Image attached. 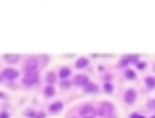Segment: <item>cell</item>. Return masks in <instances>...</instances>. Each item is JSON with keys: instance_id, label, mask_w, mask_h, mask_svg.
<instances>
[{"instance_id": "cell-8", "label": "cell", "mask_w": 155, "mask_h": 118, "mask_svg": "<svg viewBox=\"0 0 155 118\" xmlns=\"http://www.w3.org/2000/svg\"><path fill=\"white\" fill-rule=\"evenodd\" d=\"M55 85L53 83H45V87H43V96H45V99H53V96H55Z\"/></svg>"}, {"instance_id": "cell-2", "label": "cell", "mask_w": 155, "mask_h": 118, "mask_svg": "<svg viewBox=\"0 0 155 118\" xmlns=\"http://www.w3.org/2000/svg\"><path fill=\"white\" fill-rule=\"evenodd\" d=\"M69 114H83V116H98V106L92 104H81L79 108H73Z\"/></svg>"}, {"instance_id": "cell-20", "label": "cell", "mask_w": 155, "mask_h": 118, "mask_svg": "<svg viewBox=\"0 0 155 118\" xmlns=\"http://www.w3.org/2000/svg\"><path fill=\"white\" fill-rule=\"evenodd\" d=\"M8 116V110H0V118H6Z\"/></svg>"}, {"instance_id": "cell-19", "label": "cell", "mask_w": 155, "mask_h": 118, "mask_svg": "<svg viewBox=\"0 0 155 118\" xmlns=\"http://www.w3.org/2000/svg\"><path fill=\"white\" fill-rule=\"evenodd\" d=\"M147 110H153V112H155V99L147 100Z\"/></svg>"}, {"instance_id": "cell-13", "label": "cell", "mask_w": 155, "mask_h": 118, "mask_svg": "<svg viewBox=\"0 0 155 118\" xmlns=\"http://www.w3.org/2000/svg\"><path fill=\"white\" fill-rule=\"evenodd\" d=\"M71 87H73V79H71V77H69V79H59V89L69 91Z\"/></svg>"}, {"instance_id": "cell-14", "label": "cell", "mask_w": 155, "mask_h": 118, "mask_svg": "<svg viewBox=\"0 0 155 118\" xmlns=\"http://www.w3.org/2000/svg\"><path fill=\"white\" fill-rule=\"evenodd\" d=\"M124 77H126V79H130V81L137 79V71H136V69H132V67H126L124 69Z\"/></svg>"}, {"instance_id": "cell-21", "label": "cell", "mask_w": 155, "mask_h": 118, "mask_svg": "<svg viewBox=\"0 0 155 118\" xmlns=\"http://www.w3.org/2000/svg\"><path fill=\"white\" fill-rule=\"evenodd\" d=\"M0 83H4V75H2V69H0Z\"/></svg>"}, {"instance_id": "cell-1", "label": "cell", "mask_w": 155, "mask_h": 118, "mask_svg": "<svg viewBox=\"0 0 155 118\" xmlns=\"http://www.w3.org/2000/svg\"><path fill=\"white\" fill-rule=\"evenodd\" d=\"M41 83L39 73H22V87L24 89H35Z\"/></svg>"}, {"instance_id": "cell-17", "label": "cell", "mask_w": 155, "mask_h": 118, "mask_svg": "<svg viewBox=\"0 0 155 118\" xmlns=\"http://www.w3.org/2000/svg\"><path fill=\"white\" fill-rule=\"evenodd\" d=\"M24 114L26 116H45V112L35 110V108H28V110H24Z\"/></svg>"}, {"instance_id": "cell-7", "label": "cell", "mask_w": 155, "mask_h": 118, "mask_svg": "<svg viewBox=\"0 0 155 118\" xmlns=\"http://www.w3.org/2000/svg\"><path fill=\"white\" fill-rule=\"evenodd\" d=\"M83 91H84V93H91V95H96V93H100L102 89H100V87H98L96 83H92V81H88V83H87V85L83 87Z\"/></svg>"}, {"instance_id": "cell-15", "label": "cell", "mask_w": 155, "mask_h": 118, "mask_svg": "<svg viewBox=\"0 0 155 118\" xmlns=\"http://www.w3.org/2000/svg\"><path fill=\"white\" fill-rule=\"evenodd\" d=\"M55 81H59V75H57V71H49L45 75V83H53L55 85Z\"/></svg>"}, {"instance_id": "cell-5", "label": "cell", "mask_w": 155, "mask_h": 118, "mask_svg": "<svg viewBox=\"0 0 155 118\" xmlns=\"http://www.w3.org/2000/svg\"><path fill=\"white\" fill-rule=\"evenodd\" d=\"M122 99H124L126 104H134L137 100V91H136V89H128V91L122 93Z\"/></svg>"}, {"instance_id": "cell-16", "label": "cell", "mask_w": 155, "mask_h": 118, "mask_svg": "<svg viewBox=\"0 0 155 118\" xmlns=\"http://www.w3.org/2000/svg\"><path fill=\"white\" fill-rule=\"evenodd\" d=\"M143 83H145V89H147V91H151V89H155V77H145L143 79Z\"/></svg>"}, {"instance_id": "cell-4", "label": "cell", "mask_w": 155, "mask_h": 118, "mask_svg": "<svg viewBox=\"0 0 155 118\" xmlns=\"http://www.w3.org/2000/svg\"><path fill=\"white\" fill-rule=\"evenodd\" d=\"M116 114V108L110 103H100L98 104V116H114Z\"/></svg>"}, {"instance_id": "cell-10", "label": "cell", "mask_w": 155, "mask_h": 118, "mask_svg": "<svg viewBox=\"0 0 155 118\" xmlns=\"http://www.w3.org/2000/svg\"><path fill=\"white\" fill-rule=\"evenodd\" d=\"M88 65H91V59L88 57H79L75 61V69H87Z\"/></svg>"}, {"instance_id": "cell-11", "label": "cell", "mask_w": 155, "mask_h": 118, "mask_svg": "<svg viewBox=\"0 0 155 118\" xmlns=\"http://www.w3.org/2000/svg\"><path fill=\"white\" fill-rule=\"evenodd\" d=\"M57 75H59V79H69V77H73V71L71 67H61L57 69Z\"/></svg>"}, {"instance_id": "cell-3", "label": "cell", "mask_w": 155, "mask_h": 118, "mask_svg": "<svg viewBox=\"0 0 155 118\" xmlns=\"http://www.w3.org/2000/svg\"><path fill=\"white\" fill-rule=\"evenodd\" d=\"M2 75H4V83L6 81H16L20 79V71L16 67H4L2 69Z\"/></svg>"}, {"instance_id": "cell-6", "label": "cell", "mask_w": 155, "mask_h": 118, "mask_svg": "<svg viewBox=\"0 0 155 118\" xmlns=\"http://www.w3.org/2000/svg\"><path fill=\"white\" fill-rule=\"evenodd\" d=\"M71 79H73V85H75V87H84V85L91 81L87 75H84V73H81V75H75V77H71Z\"/></svg>"}, {"instance_id": "cell-9", "label": "cell", "mask_w": 155, "mask_h": 118, "mask_svg": "<svg viewBox=\"0 0 155 118\" xmlns=\"http://www.w3.org/2000/svg\"><path fill=\"white\" fill-rule=\"evenodd\" d=\"M61 110H63V103H61V100H55V103H51L49 108H47V112H49V114H57V112H61Z\"/></svg>"}, {"instance_id": "cell-12", "label": "cell", "mask_w": 155, "mask_h": 118, "mask_svg": "<svg viewBox=\"0 0 155 118\" xmlns=\"http://www.w3.org/2000/svg\"><path fill=\"white\" fill-rule=\"evenodd\" d=\"M4 63H8V65H16V63H20L22 61V57L20 55H4Z\"/></svg>"}, {"instance_id": "cell-18", "label": "cell", "mask_w": 155, "mask_h": 118, "mask_svg": "<svg viewBox=\"0 0 155 118\" xmlns=\"http://www.w3.org/2000/svg\"><path fill=\"white\" fill-rule=\"evenodd\" d=\"M102 91H104V93H108V95H112V93H114V85H112V81H104Z\"/></svg>"}, {"instance_id": "cell-22", "label": "cell", "mask_w": 155, "mask_h": 118, "mask_svg": "<svg viewBox=\"0 0 155 118\" xmlns=\"http://www.w3.org/2000/svg\"><path fill=\"white\" fill-rule=\"evenodd\" d=\"M0 100H6V95H4V93H0Z\"/></svg>"}]
</instances>
